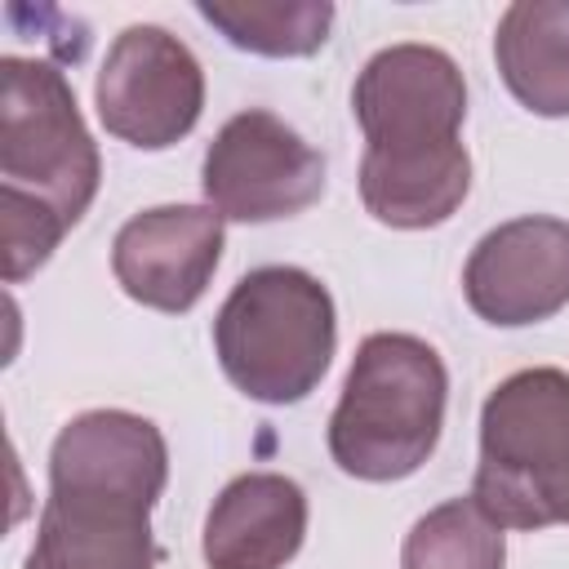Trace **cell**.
Wrapping results in <instances>:
<instances>
[{
  "mask_svg": "<svg viewBox=\"0 0 569 569\" xmlns=\"http://www.w3.org/2000/svg\"><path fill=\"white\" fill-rule=\"evenodd\" d=\"M471 191L467 147L427 151V156H373L360 160V200L365 209L400 231L440 227L458 213Z\"/></svg>",
  "mask_w": 569,
  "mask_h": 569,
  "instance_id": "4fadbf2b",
  "label": "cell"
},
{
  "mask_svg": "<svg viewBox=\"0 0 569 569\" xmlns=\"http://www.w3.org/2000/svg\"><path fill=\"white\" fill-rule=\"evenodd\" d=\"M0 213H4V280L18 284L49 262V253L58 249V240L71 227L53 209H44L18 191H4V187H0Z\"/></svg>",
  "mask_w": 569,
  "mask_h": 569,
  "instance_id": "2e32d148",
  "label": "cell"
},
{
  "mask_svg": "<svg viewBox=\"0 0 569 569\" xmlns=\"http://www.w3.org/2000/svg\"><path fill=\"white\" fill-rule=\"evenodd\" d=\"M502 84L533 116H569V0H516L493 31Z\"/></svg>",
  "mask_w": 569,
  "mask_h": 569,
  "instance_id": "7c38bea8",
  "label": "cell"
},
{
  "mask_svg": "<svg viewBox=\"0 0 569 569\" xmlns=\"http://www.w3.org/2000/svg\"><path fill=\"white\" fill-rule=\"evenodd\" d=\"M502 525L476 498H449L431 507L400 547V569H502Z\"/></svg>",
  "mask_w": 569,
  "mask_h": 569,
  "instance_id": "9a60e30c",
  "label": "cell"
},
{
  "mask_svg": "<svg viewBox=\"0 0 569 569\" xmlns=\"http://www.w3.org/2000/svg\"><path fill=\"white\" fill-rule=\"evenodd\" d=\"M102 182L98 142L80 120L71 80L44 58H0V187L53 209L67 227L84 218Z\"/></svg>",
  "mask_w": 569,
  "mask_h": 569,
  "instance_id": "5b68a950",
  "label": "cell"
},
{
  "mask_svg": "<svg viewBox=\"0 0 569 569\" xmlns=\"http://www.w3.org/2000/svg\"><path fill=\"white\" fill-rule=\"evenodd\" d=\"M200 187L209 209L231 222H276L320 200L325 156L280 116L249 107L213 133Z\"/></svg>",
  "mask_w": 569,
  "mask_h": 569,
  "instance_id": "ba28073f",
  "label": "cell"
},
{
  "mask_svg": "<svg viewBox=\"0 0 569 569\" xmlns=\"http://www.w3.org/2000/svg\"><path fill=\"white\" fill-rule=\"evenodd\" d=\"M351 111L373 156H427L462 147L467 80L458 62L436 44L378 49L351 89Z\"/></svg>",
  "mask_w": 569,
  "mask_h": 569,
  "instance_id": "52a82bcc",
  "label": "cell"
},
{
  "mask_svg": "<svg viewBox=\"0 0 569 569\" xmlns=\"http://www.w3.org/2000/svg\"><path fill=\"white\" fill-rule=\"evenodd\" d=\"M169 480L160 427L129 409L71 418L49 449V498L22 569H156L151 507Z\"/></svg>",
  "mask_w": 569,
  "mask_h": 569,
  "instance_id": "6da1fadb",
  "label": "cell"
},
{
  "mask_svg": "<svg viewBox=\"0 0 569 569\" xmlns=\"http://www.w3.org/2000/svg\"><path fill=\"white\" fill-rule=\"evenodd\" d=\"M449 373L431 342L413 333H369L329 413V458L356 480L413 476L445 427Z\"/></svg>",
  "mask_w": 569,
  "mask_h": 569,
  "instance_id": "7a4b0ae2",
  "label": "cell"
},
{
  "mask_svg": "<svg viewBox=\"0 0 569 569\" xmlns=\"http://www.w3.org/2000/svg\"><path fill=\"white\" fill-rule=\"evenodd\" d=\"M338 342L329 289L302 267H258L213 316V351L236 391L258 405L307 400Z\"/></svg>",
  "mask_w": 569,
  "mask_h": 569,
  "instance_id": "3957f363",
  "label": "cell"
},
{
  "mask_svg": "<svg viewBox=\"0 0 569 569\" xmlns=\"http://www.w3.org/2000/svg\"><path fill=\"white\" fill-rule=\"evenodd\" d=\"M196 13L236 49L262 58H307L329 40V0H200Z\"/></svg>",
  "mask_w": 569,
  "mask_h": 569,
  "instance_id": "5bb4252c",
  "label": "cell"
},
{
  "mask_svg": "<svg viewBox=\"0 0 569 569\" xmlns=\"http://www.w3.org/2000/svg\"><path fill=\"white\" fill-rule=\"evenodd\" d=\"M471 498L502 529L569 525V373L538 365L502 378L480 409Z\"/></svg>",
  "mask_w": 569,
  "mask_h": 569,
  "instance_id": "277c9868",
  "label": "cell"
},
{
  "mask_svg": "<svg viewBox=\"0 0 569 569\" xmlns=\"http://www.w3.org/2000/svg\"><path fill=\"white\" fill-rule=\"evenodd\" d=\"M467 307L502 329L551 320L569 307V222L525 213L476 240L462 267Z\"/></svg>",
  "mask_w": 569,
  "mask_h": 569,
  "instance_id": "9c48e42d",
  "label": "cell"
},
{
  "mask_svg": "<svg viewBox=\"0 0 569 569\" xmlns=\"http://www.w3.org/2000/svg\"><path fill=\"white\" fill-rule=\"evenodd\" d=\"M93 107L111 138L138 151H164L187 138L204 111L200 58L164 27H124L93 80Z\"/></svg>",
  "mask_w": 569,
  "mask_h": 569,
  "instance_id": "8992f818",
  "label": "cell"
},
{
  "mask_svg": "<svg viewBox=\"0 0 569 569\" xmlns=\"http://www.w3.org/2000/svg\"><path fill=\"white\" fill-rule=\"evenodd\" d=\"M307 538V493L280 471H244L204 516L209 569H284Z\"/></svg>",
  "mask_w": 569,
  "mask_h": 569,
  "instance_id": "8fae6325",
  "label": "cell"
},
{
  "mask_svg": "<svg viewBox=\"0 0 569 569\" xmlns=\"http://www.w3.org/2000/svg\"><path fill=\"white\" fill-rule=\"evenodd\" d=\"M222 222L227 218L209 204H160L133 213L111 240L116 284L151 311H191L218 271Z\"/></svg>",
  "mask_w": 569,
  "mask_h": 569,
  "instance_id": "30bf717a",
  "label": "cell"
}]
</instances>
